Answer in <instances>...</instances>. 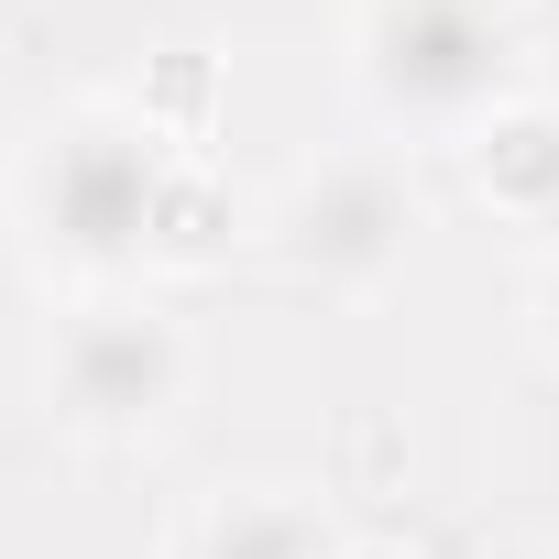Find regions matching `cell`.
I'll use <instances>...</instances> for the list:
<instances>
[{"label":"cell","instance_id":"5","mask_svg":"<svg viewBox=\"0 0 559 559\" xmlns=\"http://www.w3.org/2000/svg\"><path fill=\"white\" fill-rule=\"evenodd\" d=\"M352 537L308 483H209L176 526V559H341Z\"/></svg>","mask_w":559,"mask_h":559},{"label":"cell","instance_id":"2","mask_svg":"<svg viewBox=\"0 0 559 559\" xmlns=\"http://www.w3.org/2000/svg\"><path fill=\"white\" fill-rule=\"evenodd\" d=\"M352 99L395 143H472L537 99V34L515 0H362Z\"/></svg>","mask_w":559,"mask_h":559},{"label":"cell","instance_id":"1","mask_svg":"<svg viewBox=\"0 0 559 559\" xmlns=\"http://www.w3.org/2000/svg\"><path fill=\"white\" fill-rule=\"evenodd\" d=\"M176 132L132 99H78L56 110L23 165H12V219H23V252L45 274L88 297H121L132 274L165 263V198H176Z\"/></svg>","mask_w":559,"mask_h":559},{"label":"cell","instance_id":"6","mask_svg":"<svg viewBox=\"0 0 559 559\" xmlns=\"http://www.w3.org/2000/svg\"><path fill=\"white\" fill-rule=\"evenodd\" d=\"M472 176H483L493 209H515V219H559V121H548L537 99L504 110L493 132H472Z\"/></svg>","mask_w":559,"mask_h":559},{"label":"cell","instance_id":"3","mask_svg":"<svg viewBox=\"0 0 559 559\" xmlns=\"http://www.w3.org/2000/svg\"><path fill=\"white\" fill-rule=\"evenodd\" d=\"M417 230H428L417 176H406L384 143H352V154L308 165L286 198L263 209V252L286 263L297 286L341 297V308H373V297H395V286H406Z\"/></svg>","mask_w":559,"mask_h":559},{"label":"cell","instance_id":"8","mask_svg":"<svg viewBox=\"0 0 559 559\" xmlns=\"http://www.w3.org/2000/svg\"><path fill=\"white\" fill-rule=\"evenodd\" d=\"M341 559H428V548H406V537H352Z\"/></svg>","mask_w":559,"mask_h":559},{"label":"cell","instance_id":"4","mask_svg":"<svg viewBox=\"0 0 559 559\" xmlns=\"http://www.w3.org/2000/svg\"><path fill=\"white\" fill-rule=\"evenodd\" d=\"M187 384H198V341L154 297H88V308H67V330L45 352V417L88 450L154 439L187 406Z\"/></svg>","mask_w":559,"mask_h":559},{"label":"cell","instance_id":"7","mask_svg":"<svg viewBox=\"0 0 559 559\" xmlns=\"http://www.w3.org/2000/svg\"><path fill=\"white\" fill-rule=\"evenodd\" d=\"M537 341H548V362H559V252H548V274H537Z\"/></svg>","mask_w":559,"mask_h":559}]
</instances>
